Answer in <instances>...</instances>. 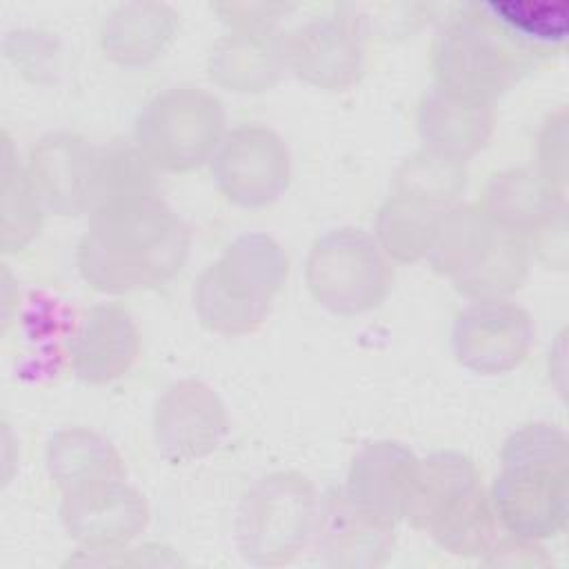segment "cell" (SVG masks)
Instances as JSON below:
<instances>
[{
    "label": "cell",
    "instance_id": "1",
    "mask_svg": "<svg viewBox=\"0 0 569 569\" xmlns=\"http://www.w3.org/2000/svg\"><path fill=\"white\" fill-rule=\"evenodd\" d=\"M184 253V231L167 204L149 193L96 209L78 247V264L91 287L118 293L164 282Z\"/></svg>",
    "mask_w": 569,
    "mask_h": 569
},
{
    "label": "cell",
    "instance_id": "10",
    "mask_svg": "<svg viewBox=\"0 0 569 569\" xmlns=\"http://www.w3.org/2000/svg\"><path fill=\"white\" fill-rule=\"evenodd\" d=\"M529 342V316L516 305L489 298L471 305L456 318V356L478 373L509 371L525 358Z\"/></svg>",
    "mask_w": 569,
    "mask_h": 569
},
{
    "label": "cell",
    "instance_id": "20",
    "mask_svg": "<svg viewBox=\"0 0 569 569\" xmlns=\"http://www.w3.org/2000/svg\"><path fill=\"white\" fill-rule=\"evenodd\" d=\"M440 220L436 204L398 193L380 209L378 238L393 258L416 260L431 251Z\"/></svg>",
    "mask_w": 569,
    "mask_h": 569
},
{
    "label": "cell",
    "instance_id": "3",
    "mask_svg": "<svg viewBox=\"0 0 569 569\" xmlns=\"http://www.w3.org/2000/svg\"><path fill=\"white\" fill-rule=\"evenodd\" d=\"M431 67L436 89L491 104L538 64L482 13L478 2H465L438 29Z\"/></svg>",
    "mask_w": 569,
    "mask_h": 569
},
{
    "label": "cell",
    "instance_id": "11",
    "mask_svg": "<svg viewBox=\"0 0 569 569\" xmlns=\"http://www.w3.org/2000/svg\"><path fill=\"white\" fill-rule=\"evenodd\" d=\"M418 460L396 442L365 447L351 465L347 498L367 516L391 525L405 516Z\"/></svg>",
    "mask_w": 569,
    "mask_h": 569
},
{
    "label": "cell",
    "instance_id": "7",
    "mask_svg": "<svg viewBox=\"0 0 569 569\" xmlns=\"http://www.w3.org/2000/svg\"><path fill=\"white\" fill-rule=\"evenodd\" d=\"M307 282L325 307L358 313L385 298L389 269L369 236L342 229L316 242L307 262Z\"/></svg>",
    "mask_w": 569,
    "mask_h": 569
},
{
    "label": "cell",
    "instance_id": "6",
    "mask_svg": "<svg viewBox=\"0 0 569 569\" xmlns=\"http://www.w3.org/2000/svg\"><path fill=\"white\" fill-rule=\"evenodd\" d=\"M224 113L218 98L198 87H171L138 116L142 156L167 171L200 167L220 144Z\"/></svg>",
    "mask_w": 569,
    "mask_h": 569
},
{
    "label": "cell",
    "instance_id": "9",
    "mask_svg": "<svg viewBox=\"0 0 569 569\" xmlns=\"http://www.w3.org/2000/svg\"><path fill=\"white\" fill-rule=\"evenodd\" d=\"M220 191L242 207H264L287 187L289 158L280 138L264 127H238L213 158Z\"/></svg>",
    "mask_w": 569,
    "mask_h": 569
},
{
    "label": "cell",
    "instance_id": "16",
    "mask_svg": "<svg viewBox=\"0 0 569 569\" xmlns=\"http://www.w3.org/2000/svg\"><path fill=\"white\" fill-rule=\"evenodd\" d=\"M482 13L536 64L560 56L569 36V4L540 0L478 2Z\"/></svg>",
    "mask_w": 569,
    "mask_h": 569
},
{
    "label": "cell",
    "instance_id": "23",
    "mask_svg": "<svg viewBox=\"0 0 569 569\" xmlns=\"http://www.w3.org/2000/svg\"><path fill=\"white\" fill-rule=\"evenodd\" d=\"M296 4L289 2H216L211 11L220 16L231 31H253V33H276L273 27L287 18Z\"/></svg>",
    "mask_w": 569,
    "mask_h": 569
},
{
    "label": "cell",
    "instance_id": "8",
    "mask_svg": "<svg viewBox=\"0 0 569 569\" xmlns=\"http://www.w3.org/2000/svg\"><path fill=\"white\" fill-rule=\"evenodd\" d=\"M367 27L351 7H336L280 33L284 67L325 89L353 84L365 64Z\"/></svg>",
    "mask_w": 569,
    "mask_h": 569
},
{
    "label": "cell",
    "instance_id": "2",
    "mask_svg": "<svg viewBox=\"0 0 569 569\" xmlns=\"http://www.w3.org/2000/svg\"><path fill=\"white\" fill-rule=\"evenodd\" d=\"M567 438L549 425H527L502 449L493 487L500 518L520 536H549L567 516Z\"/></svg>",
    "mask_w": 569,
    "mask_h": 569
},
{
    "label": "cell",
    "instance_id": "22",
    "mask_svg": "<svg viewBox=\"0 0 569 569\" xmlns=\"http://www.w3.org/2000/svg\"><path fill=\"white\" fill-rule=\"evenodd\" d=\"M465 184V171L460 160L440 156L436 151H422L411 158L398 173V193L429 204H442L451 200Z\"/></svg>",
    "mask_w": 569,
    "mask_h": 569
},
{
    "label": "cell",
    "instance_id": "13",
    "mask_svg": "<svg viewBox=\"0 0 569 569\" xmlns=\"http://www.w3.org/2000/svg\"><path fill=\"white\" fill-rule=\"evenodd\" d=\"M224 433V413L216 396L198 382H180L167 391L156 411V438L164 456L176 460L207 453Z\"/></svg>",
    "mask_w": 569,
    "mask_h": 569
},
{
    "label": "cell",
    "instance_id": "4",
    "mask_svg": "<svg viewBox=\"0 0 569 569\" xmlns=\"http://www.w3.org/2000/svg\"><path fill=\"white\" fill-rule=\"evenodd\" d=\"M284 278L282 249L269 236H242L196 282V311L213 331L247 333L262 322Z\"/></svg>",
    "mask_w": 569,
    "mask_h": 569
},
{
    "label": "cell",
    "instance_id": "5",
    "mask_svg": "<svg viewBox=\"0 0 569 569\" xmlns=\"http://www.w3.org/2000/svg\"><path fill=\"white\" fill-rule=\"evenodd\" d=\"M433 264L471 296H502L520 287L527 251L518 233L487 211L456 209L442 216L433 240Z\"/></svg>",
    "mask_w": 569,
    "mask_h": 569
},
{
    "label": "cell",
    "instance_id": "17",
    "mask_svg": "<svg viewBox=\"0 0 569 569\" xmlns=\"http://www.w3.org/2000/svg\"><path fill=\"white\" fill-rule=\"evenodd\" d=\"M491 104L471 102L447 91L433 89L425 96L418 127L431 151L460 160L480 149L491 131Z\"/></svg>",
    "mask_w": 569,
    "mask_h": 569
},
{
    "label": "cell",
    "instance_id": "14",
    "mask_svg": "<svg viewBox=\"0 0 569 569\" xmlns=\"http://www.w3.org/2000/svg\"><path fill=\"white\" fill-rule=\"evenodd\" d=\"M136 325L116 305L89 309L71 342L73 369L87 382H109L122 376L136 360Z\"/></svg>",
    "mask_w": 569,
    "mask_h": 569
},
{
    "label": "cell",
    "instance_id": "21",
    "mask_svg": "<svg viewBox=\"0 0 569 569\" xmlns=\"http://www.w3.org/2000/svg\"><path fill=\"white\" fill-rule=\"evenodd\" d=\"M49 465L67 491L109 480L111 473L120 471L111 447L87 431L58 433L49 445Z\"/></svg>",
    "mask_w": 569,
    "mask_h": 569
},
{
    "label": "cell",
    "instance_id": "15",
    "mask_svg": "<svg viewBox=\"0 0 569 569\" xmlns=\"http://www.w3.org/2000/svg\"><path fill=\"white\" fill-rule=\"evenodd\" d=\"M178 16L162 2H124L104 13L100 38L109 58L120 64H147L173 42Z\"/></svg>",
    "mask_w": 569,
    "mask_h": 569
},
{
    "label": "cell",
    "instance_id": "18",
    "mask_svg": "<svg viewBox=\"0 0 569 569\" xmlns=\"http://www.w3.org/2000/svg\"><path fill=\"white\" fill-rule=\"evenodd\" d=\"M284 67L280 33L231 31L216 42L209 56V76L236 91L269 87Z\"/></svg>",
    "mask_w": 569,
    "mask_h": 569
},
{
    "label": "cell",
    "instance_id": "12",
    "mask_svg": "<svg viewBox=\"0 0 569 569\" xmlns=\"http://www.w3.org/2000/svg\"><path fill=\"white\" fill-rule=\"evenodd\" d=\"M96 149L84 140L56 133L44 138L31 153V180L53 211L73 216L91 211Z\"/></svg>",
    "mask_w": 569,
    "mask_h": 569
},
{
    "label": "cell",
    "instance_id": "19",
    "mask_svg": "<svg viewBox=\"0 0 569 569\" xmlns=\"http://www.w3.org/2000/svg\"><path fill=\"white\" fill-rule=\"evenodd\" d=\"M487 213L505 229L518 233L562 213V191L545 176L513 169L496 176L487 189Z\"/></svg>",
    "mask_w": 569,
    "mask_h": 569
}]
</instances>
